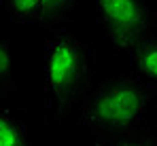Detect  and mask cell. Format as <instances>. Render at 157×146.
Wrapping results in <instances>:
<instances>
[{
    "instance_id": "6da1fadb",
    "label": "cell",
    "mask_w": 157,
    "mask_h": 146,
    "mask_svg": "<svg viewBox=\"0 0 157 146\" xmlns=\"http://www.w3.org/2000/svg\"><path fill=\"white\" fill-rule=\"evenodd\" d=\"M151 99V87L138 76H113L87 91L81 121L100 144L113 146L140 129Z\"/></svg>"
},
{
    "instance_id": "7a4b0ae2",
    "label": "cell",
    "mask_w": 157,
    "mask_h": 146,
    "mask_svg": "<svg viewBox=\"0 0 157 146\" xmlns=\"http://www.w3.org/2000/svg\"><path fill=\"white\" fill-rule=\"evenodd\" d=\"M47 97L53 123L64 121L89 91V64L83 43L70 32H55L47 38L45 55Z\"/></svg>"
},
{
    "instance_id": "3957f363",
    "label": "cell",
    "mask_w": 157,
    "mask_h": 146,
    "mask_svg": "<svg viewBox=\"0 0 157 146\" xmlns=\"http://www.w3.org/2000/svg\"><path fill=\"white\" fill-rule=\"evenodd\" d=\"M98 13L108 40L121 51H134L153 34L155 13L147 0H98Z\"/></svg>"
},
{
    "instance_id": "9c48e42d",
    "label": "cell",
    "mask_w": 157,
    "mask_h": 146,
    "mask_svg": "<svg viewBox=\"0 0 157 146\" xmlns=\"http://www.w3.org/2000/svg\"><path fill=\"white\" fill-rule=\"evenodd\" d=\"M113 146H157V136L147 133V131H136L128 138L115 142Z\"/></svg>"
},
{
    "instance_id": "277c9868",
    "label": "cell",
    "mask_w": 157,
    "mask_h": 146,
    "mask_svg": "<svg viewBox=\"0 0 157 146\" xmlns=\"http://www.w3.org/2000/svg\"><path fill=\"white\" fill-rule=\"evenodd\" d=\"M132 59L140 80L157 85V38L151 36L140 47H136L132 51Z\"/></svg>"
},
{
    "instance_id": "ba28073f",
    "label": "cell",
    "mask_w": 157,
    "mask_h": 146,
    "mask_svg": "<svg viewBox=\"0 0 157 146\" xmlns=\"http://www.w3.org/2000/svg\"><path fill=\"white\" fill-rule=\"evenodd\" d=\"M15 89V80H13V55L9 43L0 36V95L9 93Z\"/></svg>"
},
{
    "instance_id": "5b68a950",
    "label": "cell",
    "mask_w": 157,
    "mask_h": 146,
    "mask_svg": "<svg viewBox=\"0 0 157 146\" xmlns=\"http://www.w3.org/2000/svg\"><path fill=\"white\" fill-rule=\"evenodd\" d=\"M0 146H30L24 125L6 110H0Z\"/></svg>"
},
{
    "instance_id": "8992f818",
    "label": "cell",
    "mask_w": 157,
    "mask_h": 146,
    "mask_svg": "<svg viewBox=\"0 0 157 146\" xmlns=\"http://www.w3.org/2000/svg\"><path fill=\"white\" fill-rule=\"evenodd\" d=\"M77 0H40V13L38 24L40 25H57L68 19L75 11Z\"/></svg>"
},
{
    "instance_id": "52a82bcc",
    "label": "cell",
    "mask_w": 157,
    "mask_h": 146,
    "mask_svg": "<svg viewBox=\"0 0 157 146\" xmlns=\"http://www.w3.org/2000/svg\"><path fill=\"white\" fill-rule=\"evenodd\" d=\"M0 4L17 21H38L40 0H0Z\"/></svg>"
}]
</instances>
